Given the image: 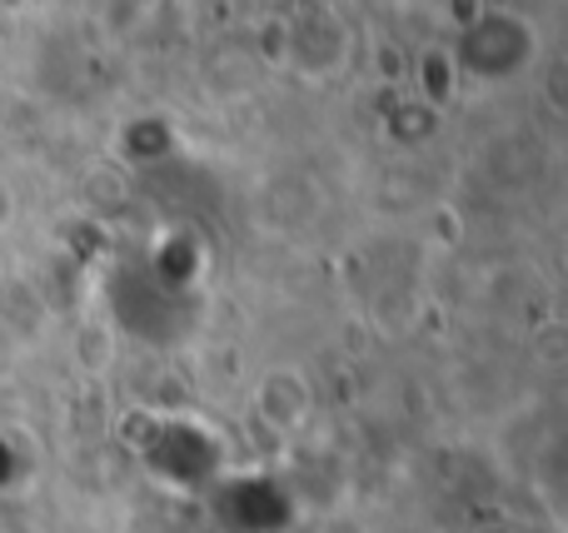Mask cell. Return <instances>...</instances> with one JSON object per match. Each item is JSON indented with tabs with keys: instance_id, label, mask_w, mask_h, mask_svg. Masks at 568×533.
Here are the masks:
<instances>
[{
	"instance_id": "1",
	"label": "cell",
	"mask_w": 568,
	"mask_h": 533,
	"mask_svg": "<svg viewBox=\"0 0 568 533\" xmlns=\"http://www.w3.org/2000/svg\"><path fill=\"white\" fill-rule=\"evenodd\" d=\"M474 40H489L484 50H469V70H479V75H504V70H514L524 60V50H529V35H524L514 20H504V16H484L479 25L469 30Z\"/></svg>"
}]
</instances>
